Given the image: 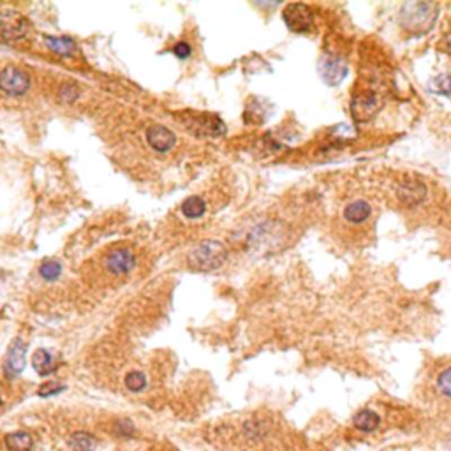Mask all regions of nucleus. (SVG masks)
<instances>
[{
	"instance_id": "obj_28",
	"label": "nucleus",
	"mask_w": 451,
	"mask_h": 451,
	"mask_svg": "<svg viewBox=\"0 0 451 451\" xmlns=\"http://www.w3.org/2000/svg\"><path fill=\"white\" fill-rule=\"evenodd\" d=\"M441 48L445 50L446 53H450V55H451V34H448L445 39H443V41H441Z\"/></svg>"
},
{
	"instance_id": "obj_9",
	"label": "nucleus",
	"mask_w": 451,
	"mask_h": 451,
	"mask_svg": "<svg viewBox=\"0 0 451 451\" xmlns=\"http://www.w3.org/2000/svg\"><path fill=\"white\" fill-rule=\"evenodd\" d=\"M136 266V256L131 249L122 247L115 249L108 254L106 258V268L108 272L113 273V275H125V273L131 272Z\"/></svg>"
},
{
	"instance_id": "obj_3",
	"label": "nucleus",
	"mask_w": 451,
	"mask_h": 451,
	"mask_svg": "<svg viewBox=\"0 0 451 451\" xmlns=\"http://www.w3.org/2000/svg\"><path fill=\"white\" fill-rule=\"evenodd\" d=\"M227 251L221 241L207 240L198 245L189 256V266L198 272H210L224 265Z\"/></svg>"
},
{
	"instance_id": "obj_20",
	"label": "nucleus",
	"mask_w": 451,
	"mask_h": 451,
	"mask_svg": "<svg viewBox=\"0 0 451 451\" xmlns=\"http://www.w3.org/2000/svg\"><path fill=\"white\" fill-rule=\"evenodd\" d=\"M428 90L432 93H439V96H451V74L445 73L435 76L428 83Z\"/></svg>"
},
{
	"instance_id": "obj_22",
	"label": "nucleus",
	"mask_w": 451,
	"mask_h": 451,
	"mask_svg": "<svg viewBox=\"0 0 451 451\" xmlns=\"http://www.w3.org/2000/svg\"><path fill=\"white\" fill-rule=\"evenodd\" d=\"M39 273H41L42 279L52 282V280H57L60 277V273H62V265H60L59 261H55V259H46V261L39 266Z\"/></svg>"
},
{
	"instance_id": "obj_27",
	"label": "nucleus",
	"mask_w": 451,
	"mask_h": 451,
	"mask_svg": "<svg viewBox=\"0 0 451 451\" xmlns=\"http://www.w3.org/2000/svg\"><path fill=\"white\" fill-rule=\"evenodd\" d=\"M115 434L120 435V438H131L135 434V427H132L131 421L122 420L115 423Z\"/></svg>"
},
{
	"instance_id": "obj_11",
	"label": "nucleus",
	"mask_w": 451,
	"mask_h": 451,
	"mask_svg": "<svg viewBox=\"0 0 451 451\" xmlns=\"http://www.w3.org/2000/svg\"><path fill=\"white\" fill-rule=\"evenodd\" d=\"M25 358H27V344H25L21 338H16V341L11 344L9 353H7L6 372L9 374L11 377H14V376H18V374L23 372Z\"/></svg>"
},
{
	"instance_id": "obj_4",
	"label": "nucleus",
	"mask_w": 451,
	"mask_h": 451,
	"mask_svg": "<svg viewBox=\"0 0 451 451\" xmlns=\"http://www.w3.org/2000/svg\"><path fill=\"white\" fill-rule=\"evenodd\" d=\"M28 20L14 9L0 11V38L6 42H20L28 34Z\"/></svg>"
},
{
	"instance_id": "obj_17",
	"label": "nucleus",
	"mask_w": 451,
	"mask_h": 451,
	"mask_svg": "<svg viewBox=\"0 0 451 451\" xmlns=\"http://www.w3.org/2000/svg\"><path fill=\"white\" fill-rule=\"evenodd\" d=\"M353 423H355V427L358 428V430L374 432L379 427V423H381V418H379V414L374 413V411L363 409L356 414Z\"/></svg>"
},
{
	"instance_id": "obj_15",
	"label": "nucleus",
	"mask_w": 451,
	"mask_h": 451,
	"mask_svg": "<svg viewBox=\"0 0 451 451\" xmlns=\"http://www.w3.org/2000/svg\"><path fill=\"white\" fill-rule=\"evenodd\" d=\"M32 365H34V370L39 376L45 377L55 370V360H53V355L48 349H38L34 353V358H32Z\"/></svg>"
},
{
	"instance_id": "obj_25",
	"label": "nucleus",
	"mask_w": 451,
	"mask_h": 451,
	"mask_svg": "<svg viewBox=\"0 0 451 451\" xmlns=\"http://www.w3.org/2000/svg\"><path fill=\"white\" fill-rule=\"evenodd\" d=\"M438 386L439 389H441L443 395L450 396L451 399V367L450 369H446L445 372H441V376H439L438 379Z\"/></svg>"
},
{
	"instance_id": "obj_26",
	"label": "nucleus",
	"mask_w": 451,
	"mask_h": 451,
	"mask_svg": "<svg viewBox=\"0 0 451 451\" xmlns=\"http://www.w3.org/2000/svg\"><path fill=\"white\" fill-rule=\"evenodd\" d=\"M173 55H175L176 59H180V60H185V59H189L190 55H193V48H190L189 42L180 41V42H176L175 46H173Z\"/></svg>"
},
{
	"instance_id": "obj_5",
	"label": "nucleus",
	"mask_w": 451,
	"mask_h": 451,
	"mask_svg": "<svg viewBox=\"0 0 451 451\" xmlns=\"http://www.w3.org/2000/svg\"><path fill=\"white\" fill-rule=\"evenodd\" d=\"M282 20L286 27L291 32H297V34H305V32L312 30L314 27V14L310 7L305 6V4H290V6H286L282 13Z\"/></svg>"
},
{
	"instance_id": "obj_23",
	"label": "nucleus",
	"mask_w": 451,
	"mask_h": 451,
	"mask_svg": "<svg viewBox=\"0 0 451 451\" xmlns=\"http://www.w3.org/2000/svg\"><path fill=\"white\" fill-rule=\"evenodd\" d=\"M79 97V86L76 83H64L59 89V99L62 103H74Z\"/></svg>"
},
{
	"instance_id": "obj_10",
	"label": "nucleus",
	"mask_w": 451,
	"mask_h": 451,
	"mask_svg": "<svg viewBox=\"0 0 451 451\" xmlns=\"http://www.w3.org/2000/svg\"><path fill=\"white\" fill-rule=\"evenodd\" d=\"M147 142L159 154H166L176 145V135L164 125H150L147 131Z\"/></svg>"
},
{
	"instance_id": "obj_29",
	"label": "nucleus",
	"mask_w": 451,
	"mask_h": 451,
	"mask_svg": "<svg viewBox=\"0 0 451 451\" xmlns=\"http://www.w3.org/2000/svg\"><path fill=\"white\" fill-rule=\"evenodd\" d=\"M2 407H4V402H2V400H0V413H2Z\"/></svg>"
},
{
	"instance_id": "obj_21",
	"label": "nucleus",
	"mask_w": 451,
	"mask_h": 451,
	"mask_svg": "<svg viewBox=\"0 0 451 451\" xmlns=\"http://www.w3.org/2000/svg\"><path fill=\"white\" fill-rule=\"evenodd\" d=\"M124 382L125 386H127L129 392L142 393L143 389L147 388V376L143 372H139V370H132V372H129L127 376H125Z\"/></svg>"
},
{
	"instance_id": "obj_7",
	"label": "nucleus",
	"mask_w": 451,
	"mask_h": 451,
	"mask_svg": "<svg viewBox=\"0 0 451 451\" xmlns=\"http://www.w3.org/2000/svg\"><path fill=\"white\" fill-rule=\"evenodd\" d=\"M319 74L324 83H328L330 86H335L344 81V78L348 76V66H346V62L341 57L326 53L319 60Z\"/></svg>"
},
{
	"instance_id": "obj_12",
	"label": "nucleus",
	"mask_w": 451,
	"mask_h": 451,
	"mask_svg": "<svg viewBox=\"0 0 451 451\" xmlns=\"http://www.w3.org/2000/svg\"><path fill=\"white\" fill-rule=\"evenodd\" d=\"M427 194V189L421 182H406L399 187V200L407 207L421 203Z\"/></svg>"
},
{
	"instance_id": "obj_18",
	"label": "nucleus",
	"mask_w": 451,
	"mask_h": 451,
	"mask_svg": "<svg viewBox=\"0 0 451 451\" xmlns=\"http://www.w3.org/2000/svg\"><path fill=\"white\" fill-rule=\"evenodd\" d=\"M180 210H182V214L185 215L187 219H200L203 217L205 212H207V203H205L203 198L190 196L183 201Z\"/></svg>"
},
{
	"instance_id": "obj_1",
	"label": "nucleus",
	"mask_w": 451,
	"mask_h": 451,
	"mask_svg": "<svg viewBox=\"0 0 451 451\" xmlns=\"http://www.w3.org/2000/svg\"><path fill=\"white\" fill-rule=\"evenodd\" d=\"M438 21V6L432 2H407L399 13V23L409 34H427Z\"/></svg>"
},
{
	"instance_id": "obj_2",
	"label": "nucleus",
	"mask_w": 451,
	"mask_h": 451,
	"mask_svg": "<svg viewBox=\"0 0 451 451\" xmlns=\"http://www.w3.org/2000/svg\"><path fill=\"white\" fill-rule=\"evenodd\" d=\"M183 127L200 138H221L226 135V124L221 117L214 113H200V111H182L176 115Z\"/></svg>"
},
{
	"instance_id": "obj_8",
	"label": "nucleus",
	"mask_w": 451,
	"mask_h": 451,
	"mask_svg": "<svg viewBox=\"0 0 451 451\" xmlns=\"http://www.w3.org/2000/svg\"><path fill=\"white\" fill-rule=\"evenodd\" d=\"M381 97L374 92H362L351 101V113L355 120L365 122L372 118L381 108Z\"/></svg>"
},
{
	"instance_id": "obj_16",
	"label": "nucleus",
	"mask_w": 451,
	"mask_h": 451,
	"mask_svg": "<svg viewBox=\"0 0 451 451\" xmlns=\"http://www.w3.org/2000/svg\"><path fill=\"white\" fill-rule=\"evenodd\" d=\"M370 215V205L367 201H355V203L348 205L344 210L346 221L351 222V224H362L369 219Z\"/></svg>"
},
{
	"instance_id": "obj_24",
	"label": "nucleus",
	"mask_w": 451,
	"mask_h": 451,
	"mask_svg": "<svg viewBox=\"0 0 451 451\" xmlns=\"http://www.w3.org/2000/svg\"><path fill=\"white\" fill-rule=\"evenodd\" d=\"M64 389H66V386L60 384V382L48 381V382H45V384H41V388L38 389V395L39 396H53V395H59V393H62Z\"/></svg>"
},
{
	"instance_id": "obj_13",
	"label": "nucleus",
	"mask_w": 451,
	"mask_h": 451,
	"mask_svg": "<svg viewBox=\"0 0 451 451\" xmlns=\"http://www.w3.org/2000/svg\"><path fill=\"white\" fill-rule=\"evenodd\" d=\"M45 41L46 46L60 57H73L78 52L74 39L67 38V35H46Z\"/></svg>"
},
{
	"instance_id": "obj_14",
	"label": "nucleus",
	"mask_w": 451,
	"mask_h": 451,
	"mask_svg": "<svg viewBox=\"0 0 451 451\" xmlns=\"http://www.w3.org/2000/svg\"><path fill=\"white\" fill-rule=\"evenodd\" d=\"M6 448L9 451H32L34 438L28 432L18 430L6 435Z\"/></svg>"
},
{
	"instance_id": "obj_6",
	"label": "nucleus",
	"mask_w": 451,
	"mask_h": 451,
	"mask_svg": "<svg viewBox=\"0 0 451 451\" xmlns=\"http://www.w3.org/2000/svg\"><path fill=\"white\" fill-rule=\"evenodd\" d=\"M32 85L30 74L21 67L9 66L0 73V90L7 96H23Z\"/></svg>"
},
{
	"instance_id": "obj_19",
	"label": "nucleus",
	"mask_w": 451,
	"mask_h": 451,
	"mask_svg": "<svg viewBox=\"0 0 451 451\" xmlns=\"http://www.w3.org/2000/svg\"><path fill=\"white\" fill-rule=\"evenodd\" d=\"M69 445L73 451H93L96 450V439L86 432H78L71 438Z\"/></svg>"
}]
</instances>
